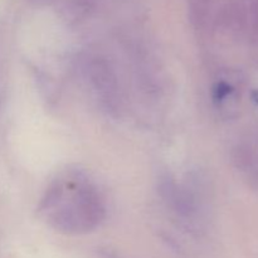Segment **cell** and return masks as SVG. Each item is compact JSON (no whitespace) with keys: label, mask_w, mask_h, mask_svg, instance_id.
<instances>
[{"label":"cell","mask_w":258,"mask_h":258,"mask_svg":"<svg viewBox=\"0 0 258 258\" xmlns=\"http://www.w3.org/2000/svg\"><path fill=\"white\" fill-rule=\"evenodd\" d=\"M55 206H58V209L50 216V223L63 233L80 234L90 232L105 217L102 202L95 189L88 184L78 185L68 204L55 203L50 208Z\"/></svg>","instance_id":"1"},{"label":"cell","mask_w":258,"mask_h":258,"mask_svg":"<svg viewBox=\"0 0 258 258\" xmlns=\"http://www.w3.org/2000/svg\"><path fill=\"white\" fill-rule=\"evenodd\" d=\"M90 73L92 82L97 91H100L103 96L108 100H111L116 93L117 86H116V77L113 75L112 70L107 66V63L103 60H95L90 66Z\"/></svg>","instance_id":"2"},{"label":"cell","mask_w":258,"mask_h":258,"mask_svg":"<svg viewBox=\"0 0 258 258\" xmlns=\"http://www.w3.org/2000/svg\"><path fill=\"white\" fill-rule=\"evenodd\" d=\"M234 9L243 27L258 29V0H237Z\"/></svg>","instance_id":"3"},{"label":"cell","mask_w":258,"mask_h":258,"mask_svg":"<svg viewBox=\"0 0 258 258\" xmlns=\"http://www.w3.org/2000/svg\"><path fill=\"white\" fill-rule=\"evenodd\" d=\"M252 97H253V101L258 105V91H254V92L252 93Z\"/></svg>","instance_id":"4"}]
</instances>
